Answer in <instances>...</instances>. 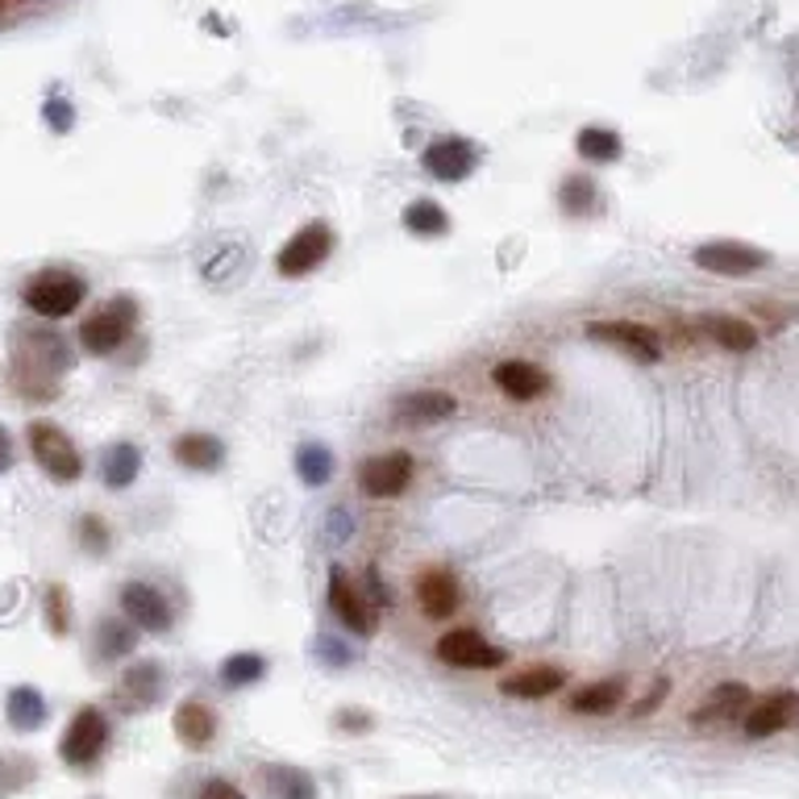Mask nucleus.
I'll return each mask as SVG.
<instances>
[{"label":"nucleus","instance_id":"nucleus-13","mask_svg":"<svg viewBox=\"0 0 799 799\" xmlns=\"http://www.w3.org/2000/svg\"><path fill=\"white\" fill-rule=\"evenodd\" d=\"M412 600L429 621H450L462 608V583L450 566H426L412 578Z\"/></svg>","mask_w":799,"mask_h":799},{"label":"nucleus","instance_id":"nucleus-4","mask_svg":"<svg viewBox=\"0 0 799 799\" xmlns=\"http://www.w3.org/2000/svg\"><path fill=\"white\" fill-rule=\"evenodd\" d=\"M88 300V279L80 272L68 267H51V272H38L25 288H21V305L30 308L42 321H63L71 313H80Z\"/></svg>","mask_w":799,"mask_h":799},{"label":"nucleus","instance_id":"nucleus-23","mask_svg":"<svg viewBox=\"0 0 799 799\" xmlns=\"http://www.w3.org/2000/svg\"><path fill=\"white\" fill-rule=\"evenodd\" d=\"M696 329L708 341H716L720 350H729V355H749V350H758V341H762V334H758L754 325L733 317V313H699Z\"/></svg>","mask_w":799,"mask_h":799},{"label":"nucleus","instance_id":"nucleus-11","mask_svg":"<svg viewBox=\"0 0 799 799\" xmlns=\"http://www.w3.org/2000/svg\"><path fill=\"white\" fill-rule=\"evenodd\" d=\"M433 654L454 670H500L509 666V649L488 642L479 629H450L438 637Z\"/></svg>","mask_w":799,"mask_h":799},{"label":"nucleus","instance_id":"nucleus-17","mask_svg":"<svg viewBox=\"0 0 799 799\" xmlns=\"http://www.w3.org/2000/svg\"><path fill=\"white\" fill-rule=\"evenodd\" d=\"M492 383L509 396L512 404H533V400H542L545 391L554 388L550 371H545L542 362H529V358H504V362H495Z\"/></svg>","mask_w":799,"mask_h":799},{"label":"nucleus","instance_id":"nucleus-24","mask_svg":"<svg viewBox=\"0 0 799 799\" xmlns=\"http://www.w3.org/2000/svg\"><path fill=\"white\" fill-rule=\"evenodd\" d=\"M258 787L272 799H321V787L308 775L305 766L267 762L258 766Z\"/></svg>","mask_w":799,"mask_h":799},{"label":"nucleus","instance_id":"nucleus-29","mask_svg":"<svg viewBox=\"0 0 799 799\" xmlns=\"http://www.w3.org/2000/svg\"><path fill=\"white\" fill-rule=\"evenodd\" d=\"M137 475H142V450L134 442H113L104 445L101 454V483L109 492H125L134 488Z\"/></svg>","mask_w":799,"mask_h":799},{"label":"nucleus","instance_id":"nucleus-19","mask_svg":"<svg viewBox=\"0 0 799 799\" xmlns=\"http://www.w3.org/2000/svg\"><path fill=\"white\" fill-rule=\"evenodd\" d=\"M562 687H566V670H562V666L533 663V666H521V670H509V675L500 679V696L521 699V704H537V699L559 696Z\"/></svg>","mask_w":799,"mask_h":799},{"label":"nucleus","instance_id":"nucleus-5","mask_svg":"<svg viewBox=\"0 0 799 799\" xmlns=\"http://www.w3.org/2000/svg\"><path fill=\"white\" fill-rule=\"evenodd\" d=\"M25 442H30L34 462L47 471V479H54V483H75V479L84 475V454H80V445L71 442L54 421H30V426H25Z\"/></svg>","mask_w":799,"mask_h":799},{"label":"nucleus","instance_id":"nucleus-22","mask_svg":"<svg viewBox=\"0 0 799 799\" xmlns=\"http://www.w3.org/2000/svg\"><path fill=\"white\" fill-rule=\"evenodd\" d=\"M754 704L746 683H720L713 696L699 704L696 713L687 716L692 729H716V725H733L737 716H746V708Z\"/></svg>","mask_w":799,"mask_h":799},{"label":"nucleus","instance_id":"nucleus-6","mask_svg":"<svg viewBox=\"0 0 799 799\" xmlns=\"http://www.w3.org/2000/svg\"><path fill=\"white\" fill-rule=\"evenodd\" d=\"M334 225L329 222H308L300 225L296 234H291L284 246H279V255H275V272L284 275V279H305V275L321 272L329 255H334Z\"/></svg>","mask_w":799,"mask_h":799},{"label":"nucleus","instance_id":"nucleus-10","mask_svg":"<svg viewBox=\"0 0 799 799\" xmlns=\"http://www.w3.org/2000/svg\"><path fill=\"white\" fill-rule=\"evenodd\" d=\"M417 479V459L409 450H388V454H375V459L358 462V492L371 495V500H396L404 495Z\"/></svg>","mask_w":799,"mask_h":799},{"label":"nucleus","instance_id":"nucleus-39","mask_svg":"<svg viewBox=\"0 0 799 799\" xmlns=\"http://www.w3.org/2000/svg\"><path fill=\"white\" fill-rule=\"evenodd\" d=\"M317 658H321L325 666H334V670H338V666H350L355 654L341 646V642H334V637H321V642H317Z\"/></svg>","mask_w":799,"mask_h":799},{"label":"nucleus","instance_id":"nucleus-40","mask_svg":"<svg viewBox=\"0 0 799 799\" xmlns=\"http://www.w3.org/2000/svg\"><path fill=\"white\" fill-rule=\"evenodd\" d=\"M196 799H246L242 796V787L238 782H229V779H208L205 787H201V796Z\"/></svg>","mask_w":799,"mask_h":799},{"label":"nucleus","instance_id":"nucleus-16","mask_svg":"<svg viewBox=\"0 0 799 799\" xmlns=\"http://www.w3.org/2000/svg\"><path fill=\"white\" fill-rule=\"evenodd\" d=\"M454 412H459V396H454V391L421 388V391L400 396V400L391 404V421H400V426H409V429H429V426L450 421Z\"/></svg>","mask_w":799,"mask_h":799},{"label":"nucleus","instance_id":"nucleus-3","mask_svg":"<svg viewBox=\"0 0 799 799\" xmlns=\"http://www.w3.org/2000/svg\"><path fill=\"white\" fill-rule=\"evenodd\" d=\"M113 746V725H109V713H101L96 704H84L75 708V716L68 720V729L59 737V762L71 766V770H96L101 758Z\"/></svg>","mask_w":799,"mask_h":799},{"label":"nucleus","instance_id":"nucleus-28","mask_svg":"<svg viewBox=\"0 0 799 799\" xmlns=\"http://www.w3.org/2000/svg\"><path fill=\"white\" fill-rule=\"evenodd\" d=\"M625 699H629V683L625 679H595L587 687H578L575 696L566 699V708L575 716H613Z\"/></svg>","mask_w":799,"mask_h":799},{"label":"nucleus","instance_id":"nucleus-42","mask_svg":"<svg viewBox=\"0 0 799 799\" xmlns=\"http://www.w3.org/2000/svg\"><path fill=\"white\" fill-rule=\"evenodd\" d=\"M412 799H442V796H412Z\"/></svg>","mask_w":799,"mask_h":799},{"label":"nucleus","instance_id":"nucleus-8","mask_svg":"<svg viewBox=\"0 0 799 799\" xmlns=\"http://www.w3.org/2000/svg\"><path fill=\"white\" fill-rule=\"evenodd\" d=\"M583 334L592 341H600V346H613V350H621V355L642 362V367H654V362H663L666 355L663 334L642 321H587Z\"/></svg>","mask_w":799,"mask_h":799},{"label":"nucleus","instance_id":"nucleus-21","mask_svg":"<svg viewBox=\"0 0 799 799\" xmlns=\"http://www.w3.org/2000/svg\"><path fill=\"white\" fill-rule=\"evenodd\" d=\"M171 454L175 462L184 467V471H196V475H217L225 467V442L217 433H201V429H192V433H180L175 445H171Z\"/></svg>","mask_w":799,"mask_h":799},{"label":"nucleus","instance_id":"nucleus-12","mask_svg":"<svg viewBox=\"0 0 799 799\" xmlns=\"http://www.w3.org/2000/svg\"><path fill=\"white\" fill-rule=\"evenodd\" d=\"M329 613L338 616V625L350 637H375L379 633V613L341 566H329Z\"/></svg>","mask_w":799,"mask_h":799},{"label":"nucleus","instance_id":"nucleus-36","mask_svg":"<svg viewBox=\"0 0 799 799\" xmlns=\"http://www.w3.org/2000/svg\"><path fill=\"white\" fill-rule=\"evenodd\" d=\"M666 696H670V679H666V675H658V679H654L646 692H642V699H637V704L629 708V716H633V720H646V716H654L658 708H663Z\"/></svg>","mask_w":799,"mask_h":799},{"label":"nucleus","instance_id":"nucleus-35","mask_svg":"<svg viewBox=\"0 0 799 799\" xmlns=\"http://www.w3.org/2000/svg\"><path fill=\"white\" fill-rule=\"evenodd\" d=\"M42 621H47V629L54 637H68L71 633V595L63 583H47V592H42Z\"/></svg>","mask_w":799,"mask_h":799},{"label":"nucleus","instance_id":"nucleus-34","mask_svg":"<svg viewBox=\"0 0 799 799\" xmlns=\"http://www.w3.org/2000/svg\"><path fill=\"white\" fill-rule=\"evenodd\" d=\"M75 542L84 550L88 559H104V554H113V529L104 516L96 512H84L80 521H75Z\"/></svg>","mask_w":799,"mask_h":799},{"label":"nucleus","instance_id":"nucleus-26","mask_svg":"<svg viewBox=\"0 0 799 799\" xmlns=\"http://www.w3.org/2000/svg\"><path fill=\"white\" fill-rule=\"evenodd\" d=\"M559 208L562 217H571V222H592V217L604 213V196H600L592 175L575 171V175H566L559 184Z\"/></svg>","mask_w":799,"mask_h":799},{"label":"nucleus","instance_id":"nucleus-32","mask_svg":"<svg viewBox=\"0 0 799 799\" xmlns=\"http://www.w3.org/2000/svg\"><path fill=\"white\" fill-rule=\"evenodd\" d=\"M400 222H404V229H409L412 238H445V234H450V213H445L438 201H429V196L412 201Z\"/></svg>","mask_w":799,"mask_h":799},{"label":"nucleus","instance_id":"nucleus-31","mask_svg":"<svg viewBox=\"0 0 799 799\" xmlns=\"http://www.w3.org/2000/svg\"><path fill=\"white\" fill-rule=\"evenodd\" d=\"M217 679H222V687H229V692H246V687L267 679V658L255 654V649H238V654L222 658Z\"/></svg>","mask_w":799,"mask_h":799},{"label":"nucleus","instance_id":"nucleus-41","mask_svg":"<svg viewBox=\"0 0 799 799\" xmlns=\"http://www.w3.org/2000/svg\"><path fill=\"white\" fill-rule=\"evenodd\" d=\"M13 462H18V450H13V438H9V429L0 426V475H4V471H13Z\"/></svg>","mask_w":799,"mask_h":799},{"label":"nucleus","instance_id":"nucleus-14","mask_svg":"<svg viewBox=\"0 0 799 799\" xmlns=\"http://www.w3.org/2000/svg\"><path fill=\"white\" fill-rule=\"evenodd\" d=\"M163 687H167L163 663H154V658H134L117 679L121 713H151L154 704L163 699Z\"/></svg>","mask_w":799,"mask_h":799},{"label":"nucleus","instance_id":"nucleus-20","mask_svg":"<svg viewBox=\"0 0 799 799\" xmlns=\"http://www.w3.org/2000/svg\"><path fill=\"white\" fill-rule=\"evenodd\" d=\"M217 729H222V720H217V713L208 708L205 699H184L171 713V733H175V741L184 749H208L217 741Z\"/></svg>","mask_w":799,"mask_h":799},{"label":"nucleus","instance_id":"nucleus-18","mask_svg":"<svg viewBox=\"0 0 799 799\" xmlns=\"http://www.w3.org/2000/svg\"><path fill=\"white\" fill-rule=\"evenodd\" d=\"M741 729H746L749 741L775 737L782 729H799V692H775V696L749 704L746 716H741Z\"/></svg>","mask_w":799,"mask_h":799},{"label":"nucleus","instance_id":"nucleus-25","mask_svg":"<svg viewBox=\"0 0 799 799\" xmlns=\"http://www.w3.org/2000/svg\"><path fill=\"white\" fill-rule=\"evenodd\" d=\"M47 716H51V704L47 696L38 692L34 683H18V687H9V696H4V725L13 733H38L47 725Z\"/></svg>","mask_w":799,"mask_h":799},{"label":"nucleus","instance_id":"nucleus-1","mask_svg":"<svg viewBox=\"0 0 799 799\" xmlns=\"http://www.w3.org/2000/svg\"><path fill=\"white\" fill-rule=\"evenodd\" d=\"M75 367L71 341L51 325H18L13 329V358H9V383L21 400L47 404L59 396V379Z\"/></svg>","mask_w":799,"mask_h":799},{"label":"nucleus","instance_id":"nucleus-38","mask_svg":"<svg viewBox=\"0 0 799 799\" xmlns=\"http://www.w3.org/2000/svg\"><path fill=\"white\" fill-rule=\"evenodd\" d=\"M42 117L51 121V130L54 134H68L71 125H75V109H71L68 101H51L47 109H42Z\"/></svg>","mask_w":799,"mask_h":799},{"label":"nucleus","instance_id":"nucleus-7","mask_svg":"<svg viewBox=\"0 0 799 799\" xmlns=\"http://www.w3.org/2000/svg\"><path fill=\"white\" fill-rule=\"evenodd\" d=\"M117 608L137 633H154V637H163V633L175 629V608H171V600L158 592L154 583H146V578H130V583H121Z\"/></svg>","mask_w":799,"mask_h":799},{"label":"nucleus","instance_id":"nucleus-37","mask_svg":"<svg viewBox=\"0 0 799 799\" xmlns=\"http://www.w3.org/2000/svg\"><path fill=\"white\" fill-rule=\"evenodd\" d=\"M334 725H338V733L362 737V733L375 729V716L367 713V708H341V713H334Z\"/></svg>","mask_w":799,"mask_h":799},{"label":"nucleus","instance_id":"nucleus-9","mask_svg":"<svg viewBox=\"0 0 799 799\" xmlns=\"http://www.w3.org/2000/svg\"><path fill=\"white\" fill-rule=\"evenodd\" d=\"M692 263L699 272L708 275H725V279H749L758 275L762 267H770V255L762 246H749V242H733V238H716L704 242L692 250Z\"/></svg>","mask_w":799,"mask_h":799},{"label":"nucleus","instance_id":"nucleus-2","mask_svg":"<svg viewBox=\"0 0 799 799\" xmlns=\"http://www.w3.org/2000/svg\"><path fill=\"white\" fill-rule=\"evenodd\" d=\"M137 317H142L137 300L130 296V291H121V296H113V300H109L104 308H96L92 317H84V321H80V334H75V341H80V350H84V355H92V358L117 355L121 346L134 338Z\"/></svg>","mask_w":799,"mask_h":799},{"label":"nucleus","instance_id":"nucleus-30","mask_svg":"<svg viewBox=\"0 0 799 799\" xmlns=\"http://www.w3.org/2000/svg\"><path fill=\"white\" fill-rule=\"evenodd\" d=\"M575 154L583 163H595V167H608L625 154V142L616 134L613 125H583L575 134Z\"/></svg>","mask_w":799,"mask_h":799},{"label":"nucleus","instance_id":"nucleus-15","mask_svg":"<svg viewBox=\"0 0 799 799\" xmlns=\"http://www.w3.org/2000/svg\"><path fill=\"white\" fill-rule=\"evenodd\" d=\"M421 167H426V175L442 180V184H462V180L475 175L479 146L467 142V137H438V142H429L426 154H421Z\"/></svg>","mask_w":799,"mask_h":799},{"label":"nucleus","instance_id":"nucleus-33","mask_svg":"<svg viewBox=\"0 0 799 799\" xmlns=\"http://www.w3.org/2000/svg\"><path fill=\"white\" fill-rule=\"evenodd\" d=\"M338 471V459H334V450L321 442H305L296 450V479L305 483V488H325L329 479Z\"/></svg>","mask_w":799,"mask_h":799},{"label":"nucleus","instance_id":"nucleus-27","mask_svg":"<svg viewBox=\"0 0 799 799\" xmlns=\"http://www.w3.org/2000/svg\"><path fill=\"white\" fill-rule=\"evenodd\" d=\"M137 649V629L125 616H104L92 629V654L96 663H125Z\"/></svg>","mask_w":799,"mask_h":799}]
</instances>
